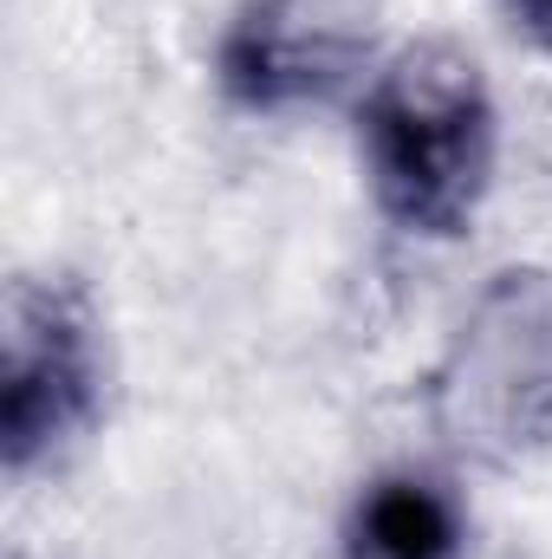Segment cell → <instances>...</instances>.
<instances>
[{
    "label": "cell",
    "instance_id": "1",
    "mask_svg": "<svg viewBox=\"0 0 552 559\" xmlns=\"http://www.w3.org/2000/svg\"><path fill=\"white\" fill-rule=\"evenodd\" d=\"M371 202L416 241H455L494 182V92L448 39H416L358 98Z\"/></svg>",
    "mask_w": 552,
    "mask_h": 559
},
{
    "label": "cell",
    "instance_id": "2",
    "mask_svg": "<svg viewBox=\"0 0 552 559\" xmlns=\"http://www.w3.org/2000/svg\"><path fill=\"white\" fill-rule=\"evenodd\" d=\"M429 429L448 455L507 468L552 449V274L501 267L481 280L429 371Z\"/></svg>",
    "mask_w": 552,
    "mask_h": 559
},
{
    "label": "cell",
    "instance_id": "3",
    "mask_svg": "<svg viewBox=\"0 0 552 559\" xmlns=\"http://www.w3.org/2000/svg\"><path fill=\"white\" fill-rule=\"evenodd\" d=\"M105 411L98 312L79 280L13 274L0 312V462L13 481L65 462Z\"/></svg>",
    "mask_w": 552,
    "mask_h": 559
},
{
    "label": "cell",
    "instance_id": "4",
    "mask_svg": "<svg viewBox=\"0 0 552 559\" xmlns=\"http://www.w3.org/2000/svg\"><path fill=\"white\" fill-rule=\"evenodd\" d=\"M377 46V0H241L215 39V85L248 118H292L351 92Z\"/></svg>",
    "mask_w": 552,
    "mask_h": 559
},
{
    "label": "cell",
    "instance_id": "5",
    "mask_svg": "<svg viewBox=\"0 0 552 559\" xmlns=\"http://www.w3.org/2000/svg\"><path fill=\"white\" fill-rule=\"evenodd\" d=\"M345 559H461V501L416 468H384L345 514Z\"/></svg>",
    "mask_w": 552,
    "mask_h": 559
},
{
    "label": "cell",
    "instance_id": "6",
    "mask_svg": "<svg viewBox=\"0 0 552 559\" xmlns=\"http://www.w3.org/2000/svg\"><path fill=\"white\" fill-rule=\"evenodd\" d=\"M494 7L507 13V26H514L527 46L552 52V0H494Z\"/></svg>",
    "mask_w": 552,
    "mask_h": 559
}]
</instances>
